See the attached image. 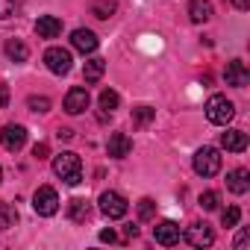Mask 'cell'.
Masks as SVG:
<instances>
[{
  "instance_id": "1",
  "label": "cell",
  "mask_w": 250,
  "mask_h": 250,
  "mask_svg": "<svg viewBox=\"0 0 250 250\" xmlns=\"http://www.w3.org/2000/svg\"><path fill=\"white\" fill-rule=\"evenodd\" d=\"M53 174H56L62 183H68V186L83 183V162H80V156L71 153V150L59 153V156L53 159Z\"/></svg>"
},
{
  "instance_id": "2",
  "label": "cell",
  "mask_w": 250,
  "mask_h": 250,
  "mask_svg": "<svg viewBox=\"0 0 250 250\" xmlns=\"http://www.w3.org/2000/svg\"><path fill=\"white\" fill-rule=\"evenodd\" d=\"M206 118H209L212 124H218V127H227V124L235 118L232 100H227L224 94H212V97L206 100Z\"/></svg>"
},
{
  "instance_id": "3",
  "label": "cell",
  "mask_w": 250,
  "mask_h": 250,
  "mask_svg": "<svg viewBox=\"0 0 250 250\" xmlns=\"http://www.w3.org/2000/svg\"><path fill=\"white\" fill-rule=\"evenodd\" d=\"M33 209H36V215H42V218L56 215V209H59V194H56V188H50V186L36 188V194H33Z\"/></svg>"
},
{
  "instance_id": "4",
  "label": "cell",
  "mask_w": 250,
  "mask_h": 250,
  "mask_svg": "<svg viewBox=\"0 0 250 250\" xmlns=\"http://www.w3.org/2000/svg\"><path fill=\"white\" fill-rule=\"evenodd\" d=\"M194 171L200 177H215L221 171V153L215 147H200L194 153Z\"/></svg>"
},
{
  "instance_id": "5",
  "label": "cell",
  "mask_w": 250,
  "mask_h": 250,
  "mask_svg": "<svg viewBox=\"0 0 250 250\" xmlns=\"http://www.w3.org/2000/svg\"><path fill=\"white\" fill-rule=\"evenodd\" d=\"M127 209H130V203H127L124 194H118V191H103L100 194V212L106 218H124Z\"/></svg>"
},
{
  "instance_id": "6",
  "label": "cell",
  "mask_w": 250,
  "mask_h": 250,
  "mask_svg": "<svg viewBox=\"0 0 250 250\" xmlns=\"http://www.w3.org/2000/svg\"><path fill=\"white\" fill-rule=\"evenodd\" d=\"M44 65H47V71H53V74H68L71 71V50H65V47H50L47 53H44Z\"/></svg>"
},
{
  "instance_id": "7",
  "label": "cell",
  "mask_w": 250,
  "mask_h": 250,
  "mask_svg": "<svg viewBox=\"0 0 250 250\" xmlns=\"http://www.w3.org/2000/svg\"><path fill=\"white\" fill-rule=\"evenodd\" d=\"M0 142H3L6 150H21L27 145V130L21 127V124H6L3 133H0Z\"/></svg>"
},
{
  "instance_id": "8",
  "label": "cell",
  "mask_w": 250,
  "mask_h": 250,
  "mask_svg": "<svg viewBox=\"0 0 250 250\" xmlns=\"http://www.w3.org/2000/svg\"><path fill=\"white\" fill-rule=\"evenodd\" d=\"M186 241H188L191 247H209V244L215 241V232H212L209 224H191V227L186 229Z\"/></svg>"
},
{
  "instance_id": "9",
  "label": "cell",
  "mask_w": 250,
  "mask_h": 250,
  "mask_svg": "<svg viewBox=\"0 0 250 250\" xmlns=\"http://www.w3.org/2000/svg\"><path fill=\"white\" fill-rule=\"evenodd\" d=\"M130 150H133V142H130L127 133H112V136H109V142H106V153H109L112 159L130 156Z\"/></svg>"
},
{
  "instance_id": "10",
  "label": "cell",
  "mask_w": 250,
  "mask_h": 250,
  "mask_svg": "<svg viewBox=\"0 0 250 250\" xmlns=\"http://www.w3.org/2000/svg\"><path fill=\"white\" fill-rule=\"evenodd\" d=\"M153 238H156L162 247H174V244L180 241V227H177L174 221H159V224L153 227Z\"/></svg>"
},
{
  "instance_id": "11",
  "label": "cell",
  "mask_w": 250,
  "mask_h": 250,
  "mask_svg": "<svg viewBox=\"0 0 250 250\" xmlns=\"http://www.w3.org/2000/svg\"><path fill=\"white\" fill-rule=\"evenodd\" d=\"M88 103H91V97H88L85 88H71V91L65 94V112H68V115H80V112H85Z\"/></svg>"
},
{
  "instance_id": "12",
  "label": "cell",
  "mask_w": 250,
  "mask_h": 250,
  "mask_svg": "<svg viewBox=\"0 0 250 250\" xmlns=\"http://www.w3.org/2000/svg\"><path fill=\"white\" fill-rule=\"evenodd\" d=\"M71 44H74L80 53H94L100 42H97V36H94L91 30H74V33H71Z\"/></svg>"
},
{
  "instance_id": "13",
  "label": "cell",
  "mask_w": 250,
  "mask_h": 250,
  "mask_svg": "<svg viewBox=\"0 0 250 250\" xmlns=\"http://www.w3.org/2000/svg\"><path fill=\"white\" fill-rule=\"evenodd\" d=\"M224 80H227V85H235V88H244L247 85V80H250V74H247V68H244V62H229L227 65V71H224Z\"/></svg>"
},
{
  "instance_id": "14",
  "label": "cell",
  "mask_w": 250,
  "mask_h": 250,
  "mask_svg": "<svg viewBox=\"0 0 250 250\" xmlns=\"http://www.w3.org/2000/svg\"><path fill=\"white\" fill-rule=\"evenodd\" d=\"M227 188H229L232 194H244V191L250 188V171H247V168H232V171L227 174Z\"/></svg>"
},
{
  "instance_id": "15",
  "label": "cell",
  "mask_w": 250,
  "mask_h": 250,
  "mask_svg": "<svg viewBox=\"0 0 250 250\" xmlns=\"http://www.w3.org/2000/svg\"><path fill=\"white\" fill-rule=\"evenodd\" d=\"M36 33H39V39H56L62 33V21L53 18V15H42L36 21Z\"/></svg>"
},
{
  "instance_id": "16",
  "label": "cell",
  "mask_w": 250,
  "mask_h": 250,
  "mask_svg": "<svg viewBox=\"0 0 250 250\" xmlns=\"http://www.w3.org/2000/svg\"><path fill=\"white\" fill-rule=\"evenodd\" d=\"M221 147L229 150V153H241V150L247 147V136H244L241 130H227V133L221 136Z\"/></svg>"
},
{
  "instance_id": "17",
  "label": "cell",
  "mask_w": 250,
  "mask_h": 250,
  "mask_svg": "<svg viewBox=\"0 0 250 250\" xmlns=\"http://www.w3.org/2000/svg\"><path fill=\"white\" fill-rule=\"evenodd\" d=\"M188 18L194 24H206L212 18V3H209V0H191V3H188Z\"/></svg>"
},
{
  "instance_id": "18",
  "label": "cell",
  "mask_w": 250,
  "mask_h": 250,
  "mask_svg": "<svg viewBox=\"0 0 250 250\" xmlns=\"http://www.w3.org/2000/svg\"><path fill=\"white\" fill-rule=\"evenodd\" d=\"M3 50H6V56H9L12 62H27V56H30V50H27V44H24L21 39H9V42L3 44Z\"/></svg>"
},
{
  "instance_id": "19",
  "label": "cell",
  "mask_w": 250,
  "mask_h": 250,
  "mask_svg": "<svg viewBox=\"0 0 250 250\" xmlns=\"http://www.w3.org/2000/svg\"><path fill=\"white\" fill-rule=\"evenodd\" d=\"M18 224V209L6 200H0V229H12Z\"/></svg>"
},
{
  "instance_id": "20",
  "label": "cell",
  "mask_w": 250,
  "mask_h": 250,
  "mask_svg": "<svg viewBox=\"0 0 250 250\" xmlns=\"http://www.w3.org/2000/svg\"><path fill=\"white\" fill-rule=\"evenodd\" d=\"M103 71H106V62L103 59H88L85 62V68H83V77H85V83H97L100 77H103Z\"/></svg>"
},
{
  "instance_id": "21",
  "label": "cell",
  "mask_w": 250,
  "mask_h": 250,
  "mask_svg": "<svg viewBox=\"0 0 250 250\" xmlns=\"http://www.w3.org/2000/svg\"><path fill=\"white\" fill-rule=\"evenodd\" d=\"M115 9H118L115 0H94V3H91V15H94V18H100V21L112 18V15H115Z\"/></svg>"
},
{
  "instance_id": "22",
  "label": "cell",
  "mask_w": 250,
  "mask_h": 250,
  "mask_svg": "<svg viewBox=\"0 0 250 250\" xmlns=\"http://www.w3.org/2000/svg\"><path fill=\"white\" fill-rule=\"evenodd\" d=\"M118 103H121L118 91H112V88H103V91H100V109H103V115H100V118H106V112L112 115V109H118Z\"/></svg>"
},
{
  "instance_id": "23",
  "label": "cell",
  "mask_w": 250,
  "mask_h": 250,
  "mask_svg": "<svg viewBox=\"0 0 250 250\" xmlns=\"http://www.w3.org/2000/svg\"><path fill=\"white\" fill-rule=\"evenodd\" d=\"M68 218H71V221H77V224H80V221H85V218H88V203H85L83 197L71 200V206H68Z\"/></svg>"
},
{
  "instance_id": "24",
  "label": "cell",
  "mask_w": 250,
  "mask_h": 250,
  "mask_svg": "<svg viewBox=\"0 0 250 250\" xmlns=\"http://www.w3.org/2000/svg\"><path fill=\"white\" fill-rule=\"evenodd\" d=\"M238 218H241V209L238 206H227L224 212H221V224L229 229V227H238Z\"/></svg>"
},
{
  "instance_id": "25",
  "label": "cell",
  "mask_w": 250,
  "mask_h": 250,
  "mask_svg": "<svg viewBox=\"0 0 250 250\" xmlns=\"http://www.w3.org/2000/svg\"><path fill=\"white\" fill-rule=\"evenodd\" d=\"M153 115H156V109H150V106H139V109H133V121L139 124V127L150 124V121H153Z\"/></svg>"
},
{
  "instance_id": "26",
  "label": "cell",
  "mask_w": 250,
  "mask_h": 250,
  "mask_svg": "<svg viewBox=\"0 0 250 250\" xmlns=\"http://www.w3.org/2000/svg\"><path fill=\"white\" fill-rule=\"evenodd\" d=\"M218 203H221L218 191H203V194H200V209H206V212H215V209H218Z\"/></svg>"
},
{
  "instance_id": "27",
  "label": "cell",
  "mask_w": 250,
  "mask_h": 250,
  "mask_svg": "<svg viewBox=\"0 0 250 250\" xmlns=\"http://www.w3.org/2000/svg\"><path fill=\"white\" fill-rule=\"evenodd\" d=\"M27 106H30L33 112H50V97H36V94H33V97L27 100Z\"/></svg>"
},
{
  "instance_id": "28",
  "label": "cell",
  "mask_w": 250,
  "mask_h": 250,
  "mask_svg": "<svg viewBox=\"0 0 250 250\" xmlns=\"http://www.w3.org/2000/svg\"><path fill=\"white\" fill-rule=\"evenodd\" d=\"M15 9H18V0H0V21L12 18V15H15Z\"/></svg>"
},
{
  "instance_id": "29",
  "label": "cell",
  "mask_w": 250,
  "mask_h": 250,
  "mask_svg": "<svg viewBox=\"0 0 250 250\" xmlns=\"http://www.w3.org/2000/svg\"><path fill=\"white\" fill-rule=\"evenodd\" d=\"M153 209H156V203H153L150 197H145V200H139V218H142V221H147V218H153Z\"/></svg>"
},
{
  "instance_id": "30",
  "label": "cell",
  "mask_w": 250,
  "mask_h": 250,
  "mask_svg": "<svg viewBox=\"0 0 250 250\" xmlns=\"http://www.w3.org/2000/svg\"><path fill=\"white\" fill-rule=\"evenodd\" d=\"M33 156H36V159H44V156H47V145H44V142L36 145V147H33Z\"/></svg>"
},
{
  "instance_id": "31",
  "label": "cell",
  "mask_w": 250,
  "mask_h": 250,
  "mask_svg": "<svg viewBox=\"0 0 250 250\" xmlns=\"http://www.w3.org/2000/svg\"><path fill=\"white\" fill-rule=\"evenodd\" d=\"M244 247H247V229H241L235 238V250H244Z\"/></svg>"
},
{
  "instance_id": "32",
  "label": "cell",
  "mask_w": 250,
  "mask_h": 250,
  "mask_svg": "<svg viewBox=\"0 0 250 250\" xmlns=\"http://www.w3.org/2000/svg\"><path fill=\"white\" fill-rule=\"evenodd\" d=\"M6 103H9V88H6L3 83H0V109H3Z\"/></svg>"
},
{
  "instance_id": "33",
  "label": "cell",
  "mask_w": 250,
  "mask_h": 250,
  "mask_svg": "<svg viewBox=\"0 0 250 250\" xmlns=\"http://www.w3.org/2000/svg\"><path fill=\"white\" fill-rule=\"evenodd\" d=\"M100 241H109V244H112V241H115V232H112V229H103V232H100Z\"/></svg>"
},
{
  "instance_id": "34",
  "label": "cell",
  "mask_w": 250,
  "mask_h": 250,
  "mask_svg": "<svg viewBox=\"0 0 250 250\" xmlns=\"http://www.w3.org/2000/svg\"><path fill=\"white\" fill-rule=\"evenodd\" d=\"M124 232H127L130 238H136V235H139V227H133V224H127V229H124Z\"/></svg>"
},
{
  "instance_id": "35",
  "label": "cell",
  "mask_w": 250,
  "mask_h": 250,
  "mask_svg": "<svg viewBox=\"0 0 250 250\" xmlns=\"http://www.w3.org/2000/svg\"><path fill=\"white\" fill-rule=\"evenodd\" d=\"M59 139H74V130H59Z\"/></svg>"
},
{
  "instance_id": "36",
  "label": "cell",
  "mask_w": 250,
  "mask_h": 250,
  "mask_svg": "<svg viewBox=\"0 0 250 250\" xmlns=\"http://www.w3.org/2000/svg\"><path fill=\"white\" fill-rule=\"evenodd\" d=\"M235 6H238V9H244V6H247V0H235Z\"/></svg>"
},
{
  "instance_id": "37",
  "label": "cell",
  "mask_w": 250,
  "mask_h": 250,
  "mask_svg": "<svg viewBox=\"0 0 250 250\" xmlns=\"http://www.w3.org/2000/svg\"><path fill=\"white\" fill-rule=\"evenodd\" d=\"M0 183H3V171H0Z\"/></svg>"
}]
</instances>
